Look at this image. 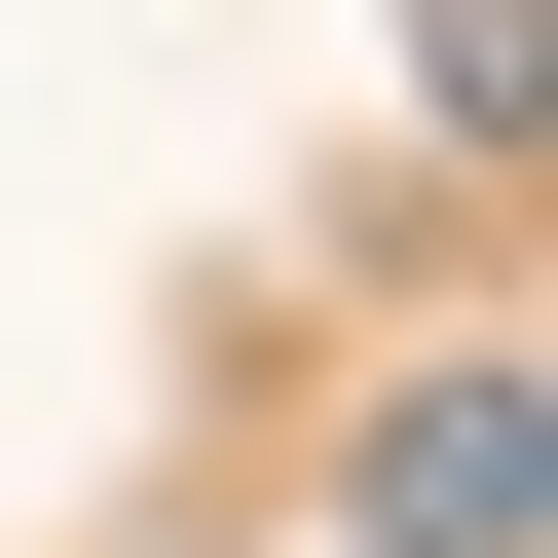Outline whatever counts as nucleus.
Segmentation results:
<instances>
[{
	"instance_id": "1",
	"label": "nucleus",
	"mask_w": 558,
	"mask_h": 558,
	"mask_svg": "<svg viewBox=\"0 0 558 558\" xmlns=\"http://www.w3.org/2000/svg\"><path fill=\"white\" fill-rule=\"evenodd\" d=\"M373 558H521V373H410L373 410Z\"/></svg>"
}]
</instances>
